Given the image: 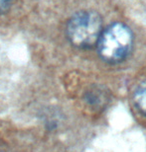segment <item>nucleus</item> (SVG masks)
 <instances>
[{
    "label": "nucleus",
    "mask_w": 146,
    "mask_h": 152,
    "mask_svg": "<svg viewBox=\"0 0 146 152\" xmlns=\"http://www.w3.org/2000/svg\"><path fill=\"white\" fill-rule=\"evenodd\" d=\"M96 45L99 56L104 61L121 62L129 56L132 50V32L122 23H113L102 30Z\"/></svg>",
    "instance_id": "f257e3e1"
},
{
    "label": "nucleus",
    "mask_w": 146,
    "mask_h": 152,
    "mask_svg": "<svg viewBox=\"0 0 146 152\" xmlns=\"http://www.w3.org/2000/svg\"><path fill=\"white\" fill-rule=\"evenodd\" d=\"M102 32V17L95 11L78 12L67 25L68 39L79 48H92L96 45Z\"/></svg>",
    "instance_id": "f03ea898"
},
{
    "label": "nucleus",
    "mask_w": 146,
    "mask_h": 152,
    "mask_svg": "<svg viewBox=\"0 0 146 152\" xmlns=\"http://www.w3.org/2000/svg\"><path fill=\"white\" fill-rule=\"evenodd\" d=\"M12 0H0V15L6 13L11 7Z\"/></svg>",
    "instance_id": "20e7f679"
},
{
    "label": "nucleus",
    "mask_w": 146,
    "mask_h": 152,
    "mask_svg": "<svg viewBox=\"0 0 146 152\" xmlns=\"http://www.w3.org/2000/svg\"><path fill=\"white\" fill-rule=\"evenodd\" d=\"M133 102L136 108L146 115V79L141 81L133 92Z\"/></svg>",
    "instance_id": "7ed1b4c3"
}]
</instances>
